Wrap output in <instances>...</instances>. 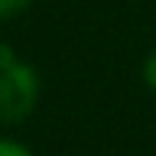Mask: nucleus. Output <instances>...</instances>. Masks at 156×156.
I'll use <instances>...</instances> for the list:
<instances>
[{"instance_id":"nucleus-5","label":"nucleus","mask_w":156,"mask_h":156,"mask_svg":"<svg viewBox=\"0 0 156 156\" xmlns=\"http://www.w3.org/2000/svg\"><path fill=\"white\" fill-rule=\"evenodd\" d=\"M11 63H14V52H11L5 44H0V71H3V69H8Z\"/></svg>"},{"instance_id":"nucleus-2","label":"nucleus","mask_w":156,"mask_h":156,"mask_svg":"<svg viewBox=\"0 0 156 156\" xmlns=\"http://www.w3.org/2000/svg\"><path fill=\"white\" fill-rule=\"evenodd\" d=\"M27 5V0H0V16H11L16 11H22Z\"/></svg>"},{"instance_id":"nucleus-4","label":"nucleus","mask_w":156,"mask_h":156,"mask_svg":"<svg viewBox=\"0 0 156 156\" xmlns=\"http://www.w3.org/2000/svg\"><path fill=\"white\" fill-rule=\"evenodd\" d=\"M0 156H30L25 148H19V145H14V143H5V140H0Z\"/></svg>"},{"instance_id":"nucleus-3","label":"nucleus","mask_w":156,"mask_h":156,"mask_svg":"<svg viewBox=\"0 0 156 156\" xmlns=\"http://www.w3.org/2000/svg\"><path fill=\"white\" fill-rule=\"evenodd\" d=\"M143 74H145V82H148V85L156 90V52L148 58V60H145V69H143Z\"/></svg>"},{"instance_id":"nucleus-1","label":"nucleus","mask_w":156,"mask_h":156,"mask_svg":"<svg viewBox=\"0 0 156 156\" xmlns=\"http://www.w3.org/2000/svg\"><path fill=\"white\" fill-rule=\"evenodd\" d=\"M36 93H38V80L30 66L14 60L8 69H3L0 71V121L5 123L22 121L33 110Z\"/></svg>"}]
</instances>
